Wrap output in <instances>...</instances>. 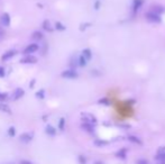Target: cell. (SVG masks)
I'll return each instance as SVG.
<instances>
[{"mask_svg": "<svg viewBox=\"0 0 165 164\" xmlns=\"http://www.w3.org/2000/svg\"><path fill=\"white\" fill-rule=\"evenodd\" d=\"M155 160L158 162H165V146L158 147L156 156H155Z\"/></svg>", "mask_w": 165, "mask_h": 164, "instance_id": "obj_3", "label": "cell"}, {"mask_svg": "<svg viewBox=\"0 0 165 164\" xmlns=\"http://www.w3.org/2000/svg\"><path fill=\"white\" fill-rule=\"evenodd\" d=\"M37 50H38V45H37V44H30V45H28V46L24 50V54H25V55H30L32 53H35Z\"/></svg>", "mask_w": 165, "mask_h": 164, "instance_id": "obj_6", "label": "cell"}, {"mask_svg": "<svg viewBox=\"0 0 165 164\" xmlns=\"http://www.w3.org/2000/svg\"><path fill=\"white\" fill-rule=\"evenodd\" d=\"M81 128L84 129L85 132H88V133H90V134H93L94 133V126L91 124H88V123H82Z\"/></svg>", "mask_w": 165, "mask_h": 164, "instance_id": "obj_10", "label": "cell"}, {"mask_svg": "<svg viewBox=\"0 0 165 164\" xmlns=\"http://www.w3.org/2000/svg\"><path fill=\"white\" fill-rule=\"evenodd\" d=\"M20 142H23V143H29L32 139H33V134H30V133H25V134H21L19 137Z\"/></svg>", "mask_w": 165, "mask_h": 164, "instance_id": "obj_9", "label": "cell"}, {"mask_svg": "<svg viewBox=\"0 0 165 164\" xmlns=\"http://www.w3.org/2000/svg\"><path fill=\"white\" fill-rule=\"evenodd\" d=\"M5 75V69L2 67H0V77H3Z\"/></svg>", "mask_w": 165, "mask_h": 164, "instance_id": "obj_34", "label": "cell"}, {"mask_svg": "<svg viewBox=\"0 0 165 164\" xmlns=\"http://www.w3.org/2000/svg\"><path fill=\"white\" fill-rule=\"evenodd\" d=\"M99 7H100V0H97L96 3H94V9H99Z\"/></svg>", "mask_w": 165, "mask_h": 164, "instance_id": "obj_33", "label": "cell"}, {"mask_svg": "<svg viewBox=\"0 0 165 164\" xmlns=\"http://www.w3.org/2000/svg\"><path fill=\"white\" fill-rule=\"evenodd\" d=\"M64 126H65V119H64V118H61L60 121H58V128H60L61 131H63Z\"/></svg>", "mask_w": 165, "mask_h": 164, "instance_id": "obj_26", "label": "cell"}, {"mask_svg": "<svg viewBox=\"0 0 165 164\" xmlns=\"http://www.w3.org/2000/svg\"><path fill=\"white\" fill-rule=\"evenodd\" d=\"M81 55H82L87 61H90L91 57H92V52H91L90 48H85V50L82 51V54H81Z\"/></svg>", "mask_w": 165, "mask_h": 164, "instance_id": "obj_14", "label": "cell"}, {"mask_svg": "<svg viewBox=\"0 0 165 164\" xmlns=\"http://www.w3.org/2000/svg\"><path fill=\"white\" fill-rule=\"evenodd\" d=\"M94 144L97 145V146H104V145L108 144V142L102 141V139H97V141H94Z\"/></svg>", "mask_w": 165, "mask_h": 164, "instance_id": "obj_23", "label": "cell"}, {"mask_svg": "<svg viewBox=\"0 0 165 164\" xmlns=\"http://www.w3.org/2000/svg\"><path fill=\"white\" fill-rule=\"evenodd\" d=\"M62 77L65 78V79H77V71H75V70L71 69V70L64 71L63 73H62Z\"/></svg>", "mask_w": 165, "mask_h": 164, "instance_id": "obj_4", "label": "cell"}, {"mask_svg": "<svg viewBox=\"0 0 165 164\" xmlns=\"http://www.w3.org/2000/svg\"><path fill=\"white\" fill-rule=\"evenodd\" d=\"M0 111H2V113H6V114H11V110H10V108L5 104H0Z\"/></svg>", "mask_w": 165, "mask_h": 164, "instance_id": "obj_20", "label": "cell"}, {"mask_svg": "<svg viewBox=\"0 0 165 164\" xmlns=\"http://www.w3.org/2000/svg\"><path fill=\"white\" fill-rule=\"evenodd\" d=\"M89 26H90V24H89V23L82 24V25H81V27H80V30H84L87 27H89Z\"/></svg>", "mask_w": 165, "mask_h": 164, "instance_id": "obj_31", "label": "cell"}, {"mask_svg": "<svg viewBox=\"0 0 165 164\" xmlns=\"http://www.w3.org/2000/svg\"><path fill=\"white\" fill-rule=\"evenodd\" d=\"M45 132H46V134L50 135V136H54V135L56 134V131H55V128H54L53 126H51V125H47Z\"/></svg>", "mask_w": 165, "mask_h": 164, "instance_id": "obj_16", "label": "cell"}, {"mask_svg": "<svg viewBox=\"0 0 165 164\" xmlns=\"http://www.w3.org/2000/svg\"><path fill=\"white\" fill-rule=\"evenodd\" d=\"M143 3H144V0H134L133 1V11H134V13H137L138 10L141 9Z\"/></svg>", "mask_w": 165, "mask_h": 164, "instance_id": "obj_11", "label": "cell"}, {"mask_svg": "<svg viewBox=\"0 0 165 164\" xmlns=\"http://www.w3.org/2000/svg\"><path fill=\"white\" fill-rule=\"evenodd\" d=\"M32 37H33V40H43V33H40V32H34L33 34H32Z\"/></svg>", "mask_w": 165, "mask_h": 164, "instance_id": "obj_17", "label": "cell"}, {"mask_svg": "<svg viewBox=\"0 0 165 164\" xmlns=\"http://www.w3.org/2000/svg\"><path fill=\"white\" fill-rule=\"evenodd\" d=\"M0 21H1V25L5 27H8L10 25V16L9 13H3L2 16H1V19H0Z\"/></svg>", "mask_w": 165, "mask_h": 164, "instance_id": "obj_7", "label": "cell"}, {"mask_svg": "<svg viewBox=\"0 0 165 164\" xmlns=\"http://www.w3.org/2000/svg\"><path fill=\"white\" fill-rule=\"evenodd\" d=\"M37 62V59L33 55H25V56L20 60V63L23 64H34Z\"/></svg>", "mask_w": 165, "mask_h": 164, "instance_id": "obj_5", "label": "cell"}, {"mask_svg": "<svg viewBox=\"0 0 165 164\" xmlns=\"http://www.w3.org/2000/svg\"><path fill=\"white\" fill-rule=\"evenodd\" d=\"M151 11L157 13V15H161V13L164 11V8H162V7H159V6H154V7H152Z\"/></svg>", "mask_w": 165, "mask_h": 164, "instance_id": "obj_19", "label": "cell"}, {"mask_svg": "<svg viewBox=\"0 0 165 164\" xmlns=\"http://www.w3.org/2000/svg\"><path fill=\"white\" fill-rule=\"evenodd\" d=\"M116 156L118 158H121V160H125L126 156H127V148H121L116 153Z\"/></svg>", "mask_w": 165, "mask_h": 164, "instance_id": "obj_13", "label": "cell"}, {"mask_svg": "<svg viewBox=\"0 0 165 164\" xmlns=\"http://www.w3.org/2000/svg\"><path fill=\"white\" fill-rule=\"evenodd\" d=\"M71 67H73V70H74V67H77V65H79V57H73L72 60H71Z\"/></svg>", "mask_w": 165, "mask_h": 164, "instance_id": "obj_21", "label": "cell"}, {"mask_svg": "<svg viewBox=\"0 0 165 164\" xmlns=\"http://www.w3.org/2000/svg\"><path fill=\"white\" fill-rule=\"evenodd\" d=\"M87 63H88V61L85 60L82 55H81V56H79V65H80V67H85V65H87Z\"/></svg>", "mask_w": 165, "mask_h": 164, "instance_id": "obj_22", "label": "cell"}, {"mask_svg": "<svg viewBox=\"0 0 165 164\" xmlns=\"http://www.w3.org/2000/svg\"><path fill=\"white\" fill-rule=\"evenodd\" d=\"M55 28H56L57 30H65V26H64L62 23H60V21H57V23L55 24Z\"/></svg>", "mask_w": 165, "mask_h": 164, "instance_id": "obj_24", "label": "cell"}, {"mask_svg": "<svg viewBox=\"0 0 165 164\" xmlns=\"http://www.w3.org/2000/svg\"><path fill=\"white\" fill-rule=\"evenodd\" d=\"M8 135H9L10 137H13V136L16 135V129H15V127H10L9 129H8Z\"/></svg>", "mask_w": 165, "mask_h": 164, "instance_id": "obj_27", "label": "cell"}, {"mask_svg": "<svg viewBox=\"0 0 165 164\" xmlns=\"http://www.w3.org/2000/svg\"><path fill=\"white\" fill-rule=\"evenodd\" d=\"M24 90L21 89V88H17L16 90H15V92L13 93V100H18V99H20V98L24 96Z\"/></svg>", "mask_w": 165, "mask_h": 164, "instance_id": "obj_12", "label": "cell"}, {"mask_svg": "<svg viewBox=\"0 0 165 164\" xmlns=\"http://www.w3.org/2000/svg\"><path fill=\"white\" fill-rule=\"evenodd\" d=\"M99 104H102V105H106V106H109V105H110V101L108 100L107 98H103V99H100V100H99Z\"/></svg>", "mask_w": 165, "mask_h": 164, "instance_id": "obj_28", "label": "cell"}, {"mask_svg": "<svg viewBox=\"0 0 165 164\" xmlns=\"http://www.w3.org/2000/svg\"><path fill=\"white\" fill-rule=\"evenodd\" d=\"M79 162H80V164H87V158H84L83 155H80L79 156Z\"/></svg>", "mask_w": 165, "mask_h": 164, "instance_id": "obj_30", "label": "cell"}, {"mask_svg": "<svg viewBox=\"0 0 165 164\" xmlns=\"http://www.w3.org/2000/svg\"><path fill=\"white\" fill-rule=\"evenodd\" d=\"M145 17H146V19L148 20V21H151V23H161V17H159V15H157V13H153V11H148V13H145Z\"/></svg>", "mask_w": 165, "mask_h": 164, "instance_id": "obj_2", "label": "cell"}, {"mask_svg": "<svg viewBox=\"0 0 165 164\" xmlns=\"http://www.w3.org/2000/svg\"><path fill=\"white\" fill-rule=\"evenodd\" d=\"M8 99V94L5 92H0V101H6Z\"/></svg>", "mask_w": 165, "mask_h": 164, "instance_id": "obj_29", "label": "cell"}, {"mask_svg": "<svg viewBox=\"0 0 165 164\" xmlns=\"http://www.w3.org/2000/svg\"><path fill=\"white\" fill-rule=\"evenodd\" d=\"M81 119H82L83 123H88V124H91V125H93V126L97 124V118L91 114H87V113H84V114L81 115Z\"/></svg>", "mask_w": 165, "mask_h": 164, "instance_id": "obj_1", "label": "cell"}, {"mask_svg": "<svg viewBox=\"0 0 165 164\" xmlns=\"http://www.w3.org/2000/svg\"><path fill=\"white\" fill-rule=\"evenodd\" d=\"M44 97H45V91L44 90H39L36 92V98H38V99H44Z\"/></svg>", "mask_w": 165, "mask_h": 164, "instance_id": "obj_25", "label": "cell"}, {"mask_svg": "<svg viewBox=\"0 0 165 164\" xmlns=\"http://www.w3.org/2000/svg\"><path fill=\"white\" fill-rule=\"evenodd\" d=\"M158 164H165V162H159Z\"/></svg>", "mask_w": 165, "mask_h": 164, "instance_id": "obj_38", "label": "cell"}, {"mask_svg": "<svg viewBox=\"0 0 165 164\" xmlns=\"http://www.w3.org/2000/svg\"><path fill=\"white\" fill-rule=\"evenodd\" d=\"M42 26H43V29L46 30V32H52V30H53V27L51 25L50 20H44Z\"/></svg>", "mask_w": 165, "mask_h": 164, "instance_id": "obj_15", "label": "cell"}, {"mask_svg": "<svg viewBox=\"0 0 165 164\" xmlns=\"http://www.w3.org/2000/svg\"><path fill=\"white\" fill-rule=\"evenodd\" d=\"M20 164H34V163H32L30 161H27V160H23V161L20 162Z\"/></svg>", "mask_w": 165, "mask_h": 164, "instance_id": "obj_35", "label": "cell"}, {"mask_svg": "<svg viewBox=\"0 0 165 164\" xmlns=\"http://www.w3.org/2000/svg\"><path fill=\"white\" fill-rule=\"evenodd\" d=\"M16 54H17V51L16 50H10V51H8V52H6V53L3 54L2 56H1V60H2V61L9 60V59H11V57L15 56Z\"/></svg>", "mask_w": 165, "mask_h": 164, "instance_id": "obj_8", "label": "cell"}, {"mask_svg": "<svg viewBox=\"0 0 165 164\" xmlns=\"http://www.w3.org/2000/svg\"><path fill=\"white\" fill-rule=\"evenodd\" d=\"M94 164H103L102 162H100V161H97V162H94Z\"/></svg>", "mask_w": 165, "mask_h": 164, "instance_id": "obj_37", "label": "cell"}, {"mask_svg": "<svg viewBox=\"0 0 165 164\" xmlns=\"http://www.w3.org/2000/svg\"><path fill=\"white\" fill-rule=\"evenodd\" d=\"M136 164H148V162L146 160H144V158H141V160H138Z\"/></svg>", "mask_w": 165, "mask_h": 164, "instance_id": "obj_32", "label": "cell"}, {"mask_svg": "<svg viewBox=\"0 0 165 164\" xmlns=\"http://www.w3.org/2000/svg\"><path fill=\"white\" fill-rule=\"evenodd\" d=\"M35 83H36V81H35V80H32V81H30V83H29V87L33 88L34 86H35Z\"/></svg>", "mask_w": 165, "mask_h": 164, "instance_id": "obj_36", "label": "cell"}, {"mask_svg": "<svg viewBox=\"0 0 165 164\" xmlns=\"http://www.w3.org/2000/svg\"><path fill=\"white\" fill-rule=\"evenodd\" d=\"M128 141H130L131 143H134V144H138V145L143 144V142L138 137H136V136H128Z\"/></svg>", "mask_w": 165, "mask_h": 164, "instance_id": "obj_18", "label": "cell"}]
</instances>
